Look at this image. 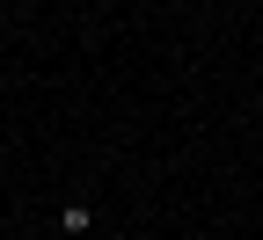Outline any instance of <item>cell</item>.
<instances>
[{"mask_svg": "<svg viewBox=\"0 0 263 240\" xmlns=\"http://www.w3.org/2000/svg\"><path fill=\"white\" fill-rule=\"evenodd\" d=\"M88 226H95L88 204H66V211H59V233H66V240H88Z\"/></svg>", "mask_w": 263, "mask_h": 240, "instance_id": "6da1fadb", "label": "cell"}, {"mask_svg": "<svg viewBox=\"0 0 263 240\" xmlns=\"http://www.w3.org/2000/svg\"><path fill=\"white\" fill-rule=\"evenodd\" d=\"M44 240H66V233H44Z\"/></svg>", "mask_w": 263, "mask_h": 240, "instance_id": "7a4b0ae2", "label": "cell"}]
</instances>
